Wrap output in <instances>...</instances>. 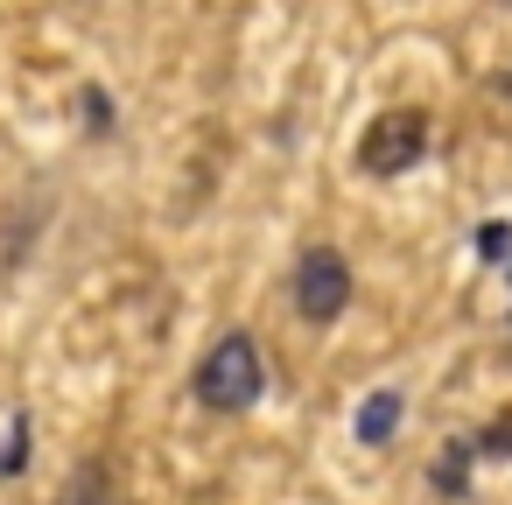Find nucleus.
I'll use <instances>...</instances> for the list:
<instances>
[{"label":"nucleus","instance_id":"f257e3e1","mask_svg":"<svg viewBox=\"0 0 512 505\" xmlns=\"http://www.w3.org/2000/svg\"><path fill=\"white\" fill-rule=\"evenodd\" d=\"M260 386H267V365H260V344H253L246 330L218 337V344H211V358L197 365V400H204V407H218V414L253 407V400H260Z\"/></svg>","mask_w":512,"mask_h":505},{"label":"nucleus","instance_id":"39448f33","mask_svg":"<svg viewBox=\"0 0 512 505\" xmlns=\"http://www.w3.org/2000/svg\"><path fill=\"white\" fill-rule=\"evenodd\" d=\"M113 498V484H106V463H85L71 484H64V505H106Z\"/></svg>","mask_w":512,"mask_h":505},{"label":"nucleus","instance_id":"7ed1b4c3","mask_svg":"<svg viewBox=\"0 0 512 505\" xmlns=\"http://www.w3.org/2000/svg\"><path fill=\"white\" fill-rule=\"evenodd\" d=\"M344 302H351V267H344V253H337V246L302 253V267H295V309H302V323H337Z\"/></svg>","mask_w":512,"mask_h":505},{"label":"nucleus","instance_id":"20e7f679","mask_svg":"<svg viewBox=\"0 0 512 505\" xmlns=\"http://www.w3.org/2000/svg\"><path fill=\"white\" fill-rule=\"evenodd\" d=\"M393 428H400V393H393V386H379V393L358 407V442H365V449H379Z\"/></svg>","mask_w":512,"mask_h":505},{"label":"nucleus","instance_id":"f03ea898","mask_svg":"<svg viewBox=\"0 0 512 505\" xmlns=\"http://www.w3.org/2000/svg\"><path fill=\"white\" fill-rule=\"evenodd\" d=\"M421 148H428V113L393 106V113H379V120L358 134V169H365V176H400V169L421 162Z\"/></svg>","mask_w":512,"mask_h":505},{"label":"nucleus","instance_id":"423d86ee","mask_svg":"<svg viewBox=\"0 0 512 505\" xmlns=\"http://www.w3.org/2000/svg\"><path fill=\"white\" fill-rule=\"evenodd\" d=\"M477 449H484V456H512V407L491 414V428L477 435Z\"/></svg>","mask_w":512,"mask_h":505}]
</instances>
